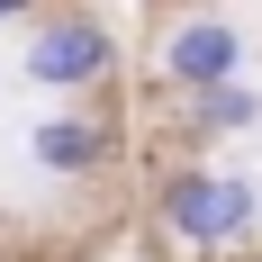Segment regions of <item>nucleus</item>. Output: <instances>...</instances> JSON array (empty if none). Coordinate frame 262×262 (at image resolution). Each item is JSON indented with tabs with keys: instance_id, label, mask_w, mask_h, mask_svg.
<instances>
[{
	"instance_id": "f257e3e1",
	"label": "nucleus",
	"mask_w": 262,
	"mask_h": 262,
	"mask_svg": "<svg viewBox=\"0 0 262 262\" xmlns=\"http://www.w3.org/2000/svg\"><path fill=\"white\" fill-rule=\"evenodd\" d=\"M253 217H262V190L235 181V172L172 163V172L154 181V226H163V244H181V253H199V262L235 253V244L253 235Z\"/></svg>"
},
{
	"instance_id": "f03ea898",
	"label": "nucleus",
	"mask_w": 262,
	"mask_h": 262,
	"mask_svg": "<svg viewBox=\"0 0 262 262\" xmlns=\"http://www.w3.org/2000/svg\"><path fill=\"white\" fill-rule=\"evenodd\" d=\"M118 27L100 18V9H81V0H63V9H46V18L27 27V54L18 73L36 81V91H54V100H91V91H108V73H118Z\"/></svg>"
},
{
	"instance_id": "7ed1b4c3",
	"label": "nucleus",
	"mask_w": 262,
	"mask_h": 262,
	"mask_svg": "<svg viewBox=\"0 0 262 262\" xmlns=\"http://www.w3.org/2000/svg\"><path fill=\"white\" fill-rule=\"evenodd\" d=\"M154 81L172 91V100L217 91V81H244V36H235V18H217V9L172 18V27H163V46H154Z\"/></svg>"
},
{
	"instance_id": "20e7f679",
	"label": "nucleus",
	"mask_w": 262,
	"mask_h": 262,
	"mask_svg": "<svg viewBox=\"0 0 262 262\" xmlns=\"http://www.w3.org/2000/svg\"><path fill=\"white\" fill-rule=\"evenodd\" d=\"M27 154H36V172H54V181H100L108 163H118V127H108L91 100H73V108H54V118L27 127Z\"/></svg>"
},
{
	"instance_id": "39448f33",
	"label": "nucleus",
	"mask_w": 262,
	"mask_h": 262,
	"mask_svg": "<svg viewBox=\"0 0 262 262\" xmlns=\"http://www.w3.org/2000/svg\"><path fill=\"white\" fill-rule=\"evenodd\" d=\"M244 127H262V91L253 81H217V91L181 100V136L190 145H217V136H244Z\"/></svg>"
},
{
	"instance_id": "423d86ee",
	"label": "nucleus",
	"mask_w": 262,
	"mask_h": 262,
	"mask_svg": "<svg viewBox=\"0 0 262 262\" xmlns=\"http://www.w3.org/2000/svg\"><path fill=\"white\" fill-rule=\"evenodd\" d=\"M46 18V0H0V27H36Z\"/></svg>"
}]
</instances>
